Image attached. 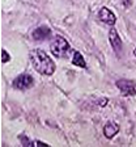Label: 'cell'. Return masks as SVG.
Segmentation results:
<instances>
[{
	"mask_svg": "<svg viewBox=\"0 0 136 147\" xmlns=\"http://www.w3.org/2000/svg\"><path fill=\"white\" fill-rule=\"evenodd\" d=\"M30 62L31 66L34 67V70L41 75L45 76H51L52 74L56 70V64L51 59V57L47 54L46 51L41 49H34L30 51Z\"/></svg>",
	"mask_w": 136,
	"mask_h": 147,
	"instance_id": "1",
	"label": "cell"
},
{
	"mask_svg": "<svg viewBox=\"0 0 136 147\" xmlns=\"http://www.w3.org/2000/svg\"><path fill=\"white\" fill-rule=\"evenodd\" d=\"M71 46H70V42L64 38L63 36L60 34H56L54 37V40L51 41L50 43V50H51V54L56 58H63L66 57L67 53L70 51Z\"/></svg>",
	"mask_w": 136,
	"mask_h": 147,
	"instance_id": "2",
	"label": "cell"
},
{
	"mask_svg": "<svg viewBox=\"0 0 136 147\" xmlns=\"http://www.w3.org/2000/svg\"><path fill=\"white\" fill-rule=\"evenodd\" d=\"M12 84L18 91H26V89L31 88V87L34 86V79L29 74H21V75H18L17 78H15Z\"/></svg>",
	"mask_w": 136,
	"mask_h": 147,
	"instance_id": "3",
	"label": "cell"
},
{
	"mask_svg": "<svg viewBox=\"0 0 136 147\" xmlns=\"http://www.w3.org/2000/svg\"><path fill=\"white\" fill-rule=\"evenodd\" d=\"M117 88L122 92L123 96H135L136 95V84L132 80L128 79H119L117 80Z\"/></svg>",
	"mask_w": 136,
	"mask_h": 147,
	"instance_id": "4",
	"label": "cell"
},
{
	"mask_svg": "<svg viewBox=\"0 0 136 147\" xmlns=\"http://www.w3.org/2000/svg\"><path fill=\"white\" fill-rule=\"evenodd\" d=\"M109 42L111 45V49L114 50V53L119 57L122 50H123V41H122L121 36H119L118 30L115 28H111L109 30Z\"/></svg>",
	"mask_w": 136,
	"mask_h": 147,
	"instance_id": "5",
	"label": "cell"
},
{
	"mask_svg": "<svg viewBox=\"0 0 136 147\" xmlns=\"http://www.w3.org/2000/svg\"><path fill=\"white\" fill-rule=\"evenodd\" d=\"M98 20L102 21L103 24L109 25V26H114L117 22V16L114 15L111 9H109L107 7H102L98 11Z\"/></svg>",
	"mask_w": 136,
	"mask_h": 147,
	"instance_id": "6",
	"label": "cell"
},
{
	"mask_svg": "<svg viewBox=\"0 0 136 147\" xmlns=\"http://www.w3.org/2000/svg\"><path fill=\"white\" fill-rule=\"evenodd\" d=\"M52 32L51 29L46 25H41V26L36 28L33 32H31V37H33L34 41H45V40H48L51 37Z\"/></svg>",
	"mask_w": 136,
	"mask_h": 147,
	"instance_id": "7",
	"label": "cell"
},
{
	"mask_svg": "<svg viewBox=\"0 0 136 147\" xmlns=\"http://www.w3.org/2000/svg\"><path fill=\"white\" fill-rule=\"evenodd\" d=\"M121 127L117 122L114 121H109V122H106L105 126H103V135H105L107 139H113L115 135L119 133Z\"/></svg>",
	"mask_w": 136,
	"mask_h": 147,
	"instance_id": "8",
	"label": "cell"
},
{
	"mask_svg": "<svg viewBox=\"0 0 136 147\" xmlns=\"http://www.w3.org/2000/svg\"><path fill=\"white\" fill-rule=\"evenodd\" d=\"M72 64L73 66H77V67H80V68H86V62H85L84 57L80 54V51H77V50L73 51Z\"/></svg>",
	"mask_w": 136,
	"mask_h": 147,
	"instance_id": "9",
	"label": "cell"
},
{
	"mask_svg": "<svg viewBox=\"0 0 136 147\" xmlns=\"http://www.w3.org/2000/svg\"><path fill=\"white\" fill-rule=\"evenodd\" d=\"M11 61V55H9V53L5 49L1 50V63H7V62Z\"/></svg>",
	"mask_w": 136,
	"mask_h": 147,
	"instance_id": "10",
	"label": "cell"
},
{
	"mask_svg": "<svg viewBox=\"0 0 136 147\" xmlns=\"http://www.w3.org/2000/svg\"><path fill=\"white\" fill-rule=\"evenodd\" d=\"M18 139L21 141V144H22L24 147H26V146H31V143H33V142L29 141V139H27V138L25 137V135H18Z\"/></svg>",
	"mask_w": 136,
	"mask_h": 147,
	"instance_id": "11",
	"label": "cell"
},
{
	"mask_svg": "<svg viewBox=\"0 0 136 147\" xmlns=\"http://www.w3.org/2000/svg\"><path fill=\"white\" fill-rule=\"evenodd\" d=\"M38 144H43V146H48L46 142H42V141H33V143H31V146H38Z\"/></svg>",
	"mask_w": 136,
	"mask_h": 147,
	"instance_id": "12",
	"label": "cell"
},
{
	"mask_svg": "<svg viewBox=\"0 0 136 147\" xmlns=\"http://www.w3.org/2000/svg\"><path fill=\"white\" fill-rule=\"evenodd\" d=\"M122 4L127 8V7H130L131 4H132V0H122Z\"/></svg>",
	"mask_w": 136,
	"mask_h": 147,
	"instance_id": "13",
	"label": "cell"
},
{
	"mask_svg": "<svg viewBox=\"0 0 136 147\" xmlns=\"http://www.w3.org/2000/svg\"><path fill=\"white\" fill-rule=\"evenodd\" d=\"M133 55L136 57V49H133Z\"/></svg>",
	"mask_w": 136,
	"mask_h": 147,
	"instance_id": "14",
	"label": "cell"
}]
</instances>
